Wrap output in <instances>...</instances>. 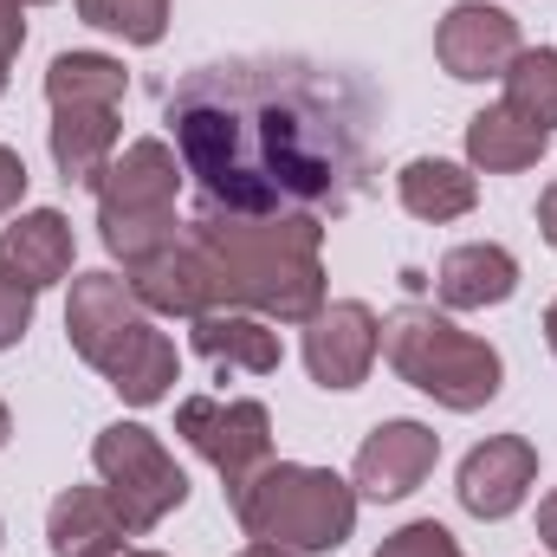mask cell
I'll return each mask as SVG.
<instances>
[{"label": "cell", "mask_w": 557, "mask_h": 557, "mask_svg": "<svg viewBox=\"0 0 557 557\" xmlns=\"http://www.w3.org/2000/svg\"><path fill=\"white\" fill-rule=\"evenodd\" d=\"M162 124L201 188V208L278 221H337L370 188V124L376 104L357 78L318 59L253 52L195 65Z\"/></svg>", "instance_id": "cell-1"}, {"label": "cell", "mask_w": 557, "mask_h": 557, "mask_svg": "<svg viewBox=\"0 0 557 557\" xmlns=\"http://www.w3.org/2000/svg\"><path fill=\"white\" fill-rule=\"evenodd\" d=\"M188 234L221 273V305L260 311L278 324H305L324 305V221L311 214L247 221V214L201 208Z\"/></svg>", "instance_id": "cell-2"}, {"label": "cell", "mask_w": 557, "mask_h": 557, "mask_svg": "<svg viewBox=\"0 0 557 557\" xmlns=\"http://www.w3.org/2000/svg\"><path fill=\"white\" fill-rule=\"evenodd\" d=\"M65 337L72 350L131 403V409H156L175 376H182V350L169 331H156V311L131 292V278L117 273H78L72 298H65Z\"/></svg>", "instance_id": "cell-3"}, {"label": "cell", "mask_w": 557, "mask_h": 557, "mask_svg": "<svg viewBox=\"0 0 557 557\" xmlns=\"http://www.w3.org/2000/svg\"><path fill=\"white\" fill-rule=\"evenodd\" d=\"M383 357H389V370H396L409 389L434 396V403L454 409V416L486 409V403L499 396V383H506L499 350H493L486 337L460 331L454 318H441L434 305H403V311L383 318Z\"/></svg>", "instance_id": "cell-4"}, {"label": "cell", "mask_w": 557, "mask_h": 557, "mask_svg": "<svg viewBox=\"0 0 557 557\" xmlns=\"http://www.w3.org/2000/svg\"><path fill=\"white\" fill-rule=\"evenodd\" d=\"M227 506L247 539H267V545L305 557L337 552L357 532V486L337 480L331 467H305V460H267Z\"/></svg>", "instance_id": "cell-5"}, {"label": "cell", "mask_w": 557, "mask_h": 557, "mask_svg": "<svg viewBox=\"0 0 557 557\" xmlns=\"http://www.w3.org/2000/svg\"><path fill=\"white\" fill-rule=\"evenodd\" d=\"M182 156L169 149L162 137H137L111 169H104V182L91 188L98 195V227H104V247L131 267L143 253H156V247H169L175 234H182V221H175V195H182Z\"/></svg>", "instance_id": "cell-6"}, {"label": "cell", "mask_w": 557, "mask_h": 557, "mask_svg": "<svg viewBox=\"0 0 557 557\" xmlns=\"http://www.w3.org/2000/svg\"><path fill=\"white\" fill-rule=\"evenodd\" d=\"M91 467H98V480L117 499V512H124L131 532H156L188 499V473L175 467V454L143 421H111L91 441Z\"/></svg>", "instance_id": "cell-7"}, {"label": "cell", "mask_w": 557, "mask_h": 557, "mask_svg": "<svg viewBox=\"0 0 557 557\" xmlns=\"http://www.w3.org/2000/svg\"><path fill=\"white\" fill-rule=\"evenodd\" d=\"M175 434L221 473L227 499L273 460V416H267V403H253V396H234V403H221V396H188V403L175 409Z\"/></svg>", "instance_id": "cell-8"}, {"label": "cell", "mask_w": 557, "mask_h": 557, "mask_svg": "<svg viewBox=\"0 0 557 557\" xmlns=\"http://www.w3.org/2000/svg\"><path fill=\"white\" fill-rule=\"evenodd\" d=\"M519 52H525L519 20H512L506 7H486V0H454L447 20L434 26V59H441V72L460 78V85L506 78Z\"/></svg>", "instance_id": "cell-9"}, {"label": "cell", "mask_w": 557, "mask_h": 557, "mask_svg": "<svg viewBox=\"0 0 557 557\" xmlns=\"http://www.w3.org/2000/svg\"><path fill=\"white\" fill-rule=\"evenodd\" d=\"M376 357H383V318L363 298H337L305 318V370L318 389H357Z\"/></svg>", "instance_id": "cell-10"}, {"label": "cell", "mask_w": 557, "mask_h": 557, "mask_svg": "<svg viewBox=\"0 0 557 557\" xmlns=\"http://www.w3.org/2000/svg\"><path fill=\"white\" fill-rule=\"evenodd\" d=\"M124 278H131V292H137L143 305L162 311V318H201V311L221 305V273H214V260L201 253V240H195L188 227H182L169 247L131 260Z\"/></svg>", "instance_id": "cell-11"}, {"label": "cell", "mask_w": 557, "mask_h": 557, "mask_svg": "<svg viewBox=\"0 0 557 557\" xmlns=\"http://www.w3.org/2000/svg\"><path fill=\"white\" fill-rule=\"evenodd\" d=\"M434 460H441V434L434 428H421V421H376L370 441L357 447L350 486H357V499L396 506V499H409L421 480L434 473Z\"/></svg>", "instance_id": "cell-12"}, {"label": "cell", "mask_w": 557, "mask_h": 557, "mask_svg": "<svg viewBox=\"0 0 557 557\" xmlns=\"http://www.w3.org/2000/svg\"><path fill=\"white\" fill-rule=\"evenodd\" d=\"M532 486H539V447L525 441V434H493V441H480L467 460H460V480H454V493H460V506L473 512V519H512L525 499H532Z\"/></svg>", "instance_id": "cell-13"}, {"label": "cell", "mask_w": 557, "mask_h": 557, "mask_svg": "<svg viewBox=\"0 0 557 557\" xmlns=\"http://www.w3.org/2000/svg\"><path fill=\"white\" fill-rule=\"evenodd\" d=\"M72 260H78V240L59 208H26V214H13V227H0V267L26 278L33 292L72 278Z\"/></svg>", "instance_id": "cell-14"}, {"label": "cell", "mask_w": 557, "mask_h": 557, "mask_svg": "<svg viewBox=\"0 0 557 557\" xmlns=\"http://www.w3.org/2000/svg\"><path fill=\"white\" fill-rule=\"evenodd\" d=\"M124 539H137V532L124 525V512H117V499L104 486H72L46 512V545H52V557H117Z\"/></svg>", "instance_id": "cell-15"}, {"label": "cell", "mask_w": 557, "mask_h": 557, "mask_svg": "<svg viewBox=\"0 0 557 557\" xmlns=\"http://www.w3.org/2000/svg\"><path fill=\"white\" fill-rule=\"evenodd\" d=\"M512 292H519V260L499 240H467L434 267V298L447 311H486V305H506Z\"/></svg>", "instance_id": "cell-16"}, {"label": "cell", "mask_w": 557, "mask_h": 557, "mask_svg": "<svg viewBox=\"0 0 557 557\" xmlns=\"http://www.w3.org/2000/svg\"><path fill=\"white\" fill-rule=\"evenodd\" d=\"M117 111L124 104H52V162L65 182H104V169L117 162Z\"/></svg>", "instance_id": "cell-17"}, {"label": "cell", "mask_w": 557, "mask_h": 557, "mask_svg": "<svg viewBox=\"0 0 557 557\" xmlns=\"http://www.w3.org/2000/svg\"><path fill=\"white\" fill-rule=\"evenodd\" d=\"M188 324H195V350H201L208 363H221V370L273 376L278 363H285V350H278V331L260 318V311L214 305V311H201V318H188Z\"/></svg>", "instance_id": "cell-18"}, {"label": "cell", "mask_w": 557, "mask_h": 557, "mask_svg": "<svg viewBox=\"0 0 557 557\" xmlns=\"http://www.w3.org/2000/svg\"><path fill=\"white\" fill-rule=\"evenodd\" d=\"M396 201L416 214V221H460V214H473V201H480V175L473 169H460V162H447V156H416V162H403V175H396Z\"/></svg>", "instance_id": "cell-19"}, {"label": "cell", "mask_w": 557, "mask_h": 557, "mask_svg": "<svg viewBox=\"0 0 557 557\" xmlns=\"http://www.w3.org/2000/svg\"><path fill=\"white\" fill-rule=\"evenodd\" d=\"M552 149V131L525 124L512 104H486L480 117H467V162L486 175H519Z\"/></svg>", "instance_id": "cell-20"}, {"label": "cell", "mask_w": 557, "mask_h": 557, "mask_svg": "<svg viewBox=\"0 0 557 557\" xmlns=\"http://www.w3.org/2000/svg\"><path fill=\"white\" fill-rule=\"evenodd\" d=\"M131 72L111 52H59L46 65V104H124Z\"/></svg>", "instance_id": "cell-21"}, {"label": "cell", "mask_w": 557, "mask_h": 557, "mask_svg": "<svg viewBox=\"0 0 557 557\" xmlns=\"http://www.w3.org/2000/svg\"><path fill=\"white\" fill-rule=\"evenodd\" d=\"M499 85H506V104H512L525 124L557 131V46H525Z\"/></svg>", "instance_id": "cell-22"}, {"label": "cell", "mask_w": 557, "mask_h": 557, "mask_svg": "<svg viewBox=\"0 0 557 557\" xmlns=\"http://www.w3.org/2000/svg\"><path fill=\"white\" fill-rule=\"evenodd\" d=\"M78 20L124 46H156L169 33V0H78Z\"/></svg>", "instance_id": "cell-23"}, {"label": "cell", "mask_w": 557, "mask_h": 557, "mask_svg": "<svg viewBox=\"0 0 557 557\" xmlns=\"http://www.w3.org/2000/svg\"><path fill=\"white\" fill-rule=\"evenodd\" d=\"M376 557H467L454 545V532L441 525V519H416V525H403V532H389L383 539V552Z\"/></svg>", "instance_id": "cell-24"}, {"label": "cell", "mask_w": 557, "mask_h": 557, "mask_svg": "<svg viewBox=\"0 0 557 557\" xmlns=\"http://www.w3.org/2000/svg\"><path fill=\"white\" fill-rule=\"evenodd\" d=\"M33 305H39V292L26 285V278H13L0 267V350H13L20 337H26V324H33Z\"/></svg>", "instance_id": "cell-25"}, {"label": "cell", "mask_w": 557, "mask_h": 557, "mask_svg": "<svg viewBox=\"0 0 557 557\" xmlns=\"http://www.w3.org/2000/svg\"><path fill=\"white\" fill-rule=\"evenodd\" d=\"M26 46V7L20 0H0V98H7V72Z\"/></svg>", "instance_id": "cell-26"}, {"label": "cell", "mask_w": 557, "mask_h": 557, "mask_svg": "<svg viewBox=\"0 0 557 557\" xmlns=\"http://www.w3.org/2000/svg\"><path fill=\"white\" fill-rule=\"evenodd\" d=\"M26 182H33V175H26L20 149H7V143H0V214H13V208L26 201Z\"/></svg>", "instance_id": "cell-27"}, {"label": "cell", "mask_w": 557, "mask_h": 557, "mask_svg": "<svg viewBox=\"0 0 557 557\" xmlns=\"http://www.w3.org/2000/svg\"><path fill=\"white\" fill-rule=\"evenodd\" d=\"M539 234H545V247L557 253V182L539 195Z\"/></svg>", "instance_id": "cell-28"}, {"label": "cell", "mask_w": 557, "mask_h": 557, "mask_svg": "<svg viewBox=\"0 0 557 557\" xmlns=\"http://www.w3.org/2000/svg\"><path fill=\"white\" fill-rule=\"evenodd\" d=\"M539 539H545V552L557 557V493H545V499H539Z\"/></svg>", "instance_id": "cell-29"}, {"label": "cell", "mask_w": 557, "mask_h": 557, "mask_svg": "<svg viewBox=\"0 0 557 557\" xmlns=\"http://www.w3.org/2000/svg\"><path fill=\"white\" fill-rule=\"evenodd\" d=\"M240 557H305V552H285V545H267V539H253V545H247Z\"/></svg>", "instance_id": "cell-30"}, {"label": "cell", "mask_w": 557, "mask_h": 557, "mask_svg": "<svg viewBox=\"0 0 557 557\" xmlns=\"http://www.w3.org/2000/svg\"><path fill=\"white\" fill-rule=\"evenodd\" d=\"M545 344H552V357H557V298H552V311H545Z\"/></svg>", "instance_id": "cell-31"}, {"label": "cell", "mask_w": 557, "mask_h": 557, "mask_svg": "<svg viewBox=\"0 0 557 557\" xmlns=\"http://www.w3.org/2000/svg\"><path fill=\"white\" fill-rule=\"evenodd\" d=\"M7 434H13V416H7V403H0V447H7Z\"/></svg>", "instance_id": "cell-32"}, {"label": "cell", "mask_w": 557, "mask_h": 557, "mask_svg": "<svg viewBox=\"0 0 557 557\" xmlns=\"http://www.w3.org/2000/svg\"><path fill=\"white\" fill-rule=\"evenodd\" d=\"M117 557H156V552H117Z\"/></svg>", "instance_id": "cell-33"}, {"label": "cell", "mask_w": 557, "mask_h": 557, "mask_svg": "<svg viewBox=\"0 0 557 557\" xmlns=\"http://www.w3.org/2000/svg\"><path fill=\"white\" fill-rule=\"evenodd\" d=\"M20 7H46V0H20Z\"/></svg>", "instance_id": "cell-34"}, {"label": "cell", "mask_w": 557, "mask_h": 557, "mask_svg": "<svg viewBox=\"0 0 557 557\" xmlns=\"http://www.w3.org/2000/svg\"><path fill=\"white\" fill-rule=\"evenodd\" d=\"M0 539H7V525H0Z\"/></svg>", "instance_id": "cell-35"}]
</instances>
